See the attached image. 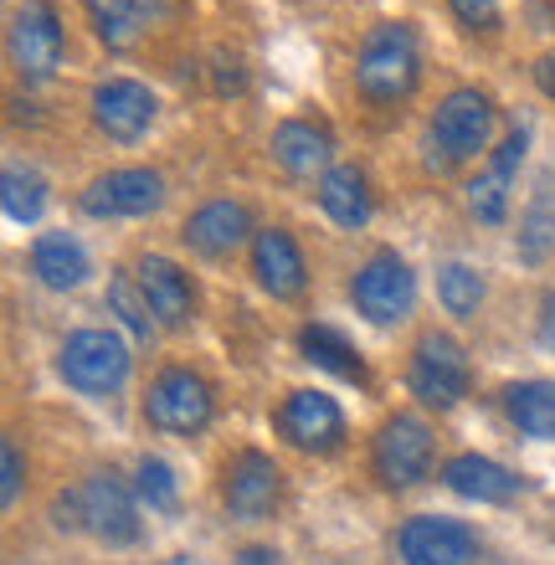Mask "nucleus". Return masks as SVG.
<instances>
[{"label":"nucleus","mask_w":555,"mask_h":565,"mask_svg":"<svg viewBox=\"0 0 555 565\" xmlns=\"http://www.w3.org/2000/svg\"><path fill=\"white\" fill-rule=\"evenodd\" d=\"M253 273H257V282H263L273 298H299L303 282H309L299 242L288 237L284 226L257 232V242H253Z\"/></svg>","instance_id":"nucleus-15"},{"label":"nucleus","mask_w":555,"mask_h":565,"mask_svg":"<svg viewBox=\"0 0 555 565\" xmlns=\"http://www.w3.org/2000/svg\"><path fill=\"white\" fill-rule=\"evenodd\" d=\"M350 298H355V309L371 324H396L417 303V278H412V268L396 253H375L361 263L355 282H350Z\"/></svg>","instance_id":"nucleus-5"},{"label":"nucleus","mask_w":555,"mask_h":565,"mask_svg":"<svg viewBox=\"0 0 555 565\" xmlns=\"http://www.w3.org/2000/svg\"><path fill=\"white\" fill-rule=\"evenodd\" d=\"M504 412L525 437L555 443V381H514L504 391Z\"/></svg>","instance_id":"nucleus-23"},{"label":"nucleus","mask_w":555,"mask_h":565,"mask_svg":"<svg viewBox=\"0 0 555 565\" xmlns=\"http://www.w3.org/2000/svg\"><path fill=\"white\" fill-rule=\"evenodd\" d=\"M247 232H253V216H247L242 201H206L201 211H191V222H185L181 237L191 242L201 257H226L247 242Z\"/></svg>","instance_id":"nucleus-16"},{"label":"nucleus","mask_w":555,"mask_h":565,"mask_svg":"<svg viewBox=\"0 0 555 565\" xmlns=\"http://www.w3.org/2000/svg\"><path fill=\"white\" fill-rule=\"evenodd\" d=\"M166 565H201L195 555H175V561H166Z\"/></svg>","instance_id":"nucleus-36"},{"label":"nucleus","mask_w":555,"mask_h":565,"mask_svg":"<svg viewBox=\"0 0 555 565\" xmlns=\"http://www.w3.org/2000/svg\"><path fill=\"white\" fill-rule=\"evenodd\" d=\"M154 93L135 77H108L93 88V124L104 129L108 139H119V145H135L145 129L154 124Z\"/></svg>","instance_id":"nucleus-14"},{"label":"nucleus","mask_w":555,"mask_h":565,"mask_svg":"<svg viewBox=\"0 0 555 565\" xmlns=\"http://www.w3.org/2000/svg\"><path fill=\"white\" fill-rule=\"evenodd\" d=\"M520 160H525V129H514V135L499 145L494 164H489L483 175H473V185H468V206H473L479 222L499 226L510 216V180H514V170H520Z\"/></svg>","instance_id":"nucleus-18"},{"label":"nucleus","mask_w":555,"mask_h":565,"mask_svg":"<svg viewBox=\"0 0 555 565\" xmlns=\"http://www.w3.org/2000/svg\"><path fill=\"white\" fill-rule=\"evenodd\" d=\"M88 15H93V31L108 46H129L139 36V26H145V11L135 0H88Z\"/></svg>","instance_id":"nucleus-28"},{"label":"nucleus","mask_w":555,"mask_h":565,"mask_svg":"<svg viewBox=\"0 0 555 565\" xmlns=\"http://www.w3.org/2000/svg\"><path fill=\"white\" fill-rule=\"evenodd\" d=\"M299 350H303V360H314V365H324V371L345 375V381H355V386H365V381H371V375H365V360L355 355L345 334H340V329H330V324H309V329H303Z\"/></svg>","instance_id":"nucleus-24"},{"label":"nucleus","mask_w":555,"mask_h":565,"mask_svg":"<svg viewBox=\"0 0 555 565\" xmlns=\"http://www.w3.org/2000/svg\"><path fill=\"white\" fill-rule=\"evenodd\" d=\"M0 201H6V216H11L15 226H31L46 206V180L36 175V170H6Z\"/></svg>","instance_id":"nucleus-26"},{"label":"nucleus","mask_w":555,"mask_h":565,"mask_svg":"<svg viewBox=\"0 0 555 565\" xmlns=\"http://www.w3.org/2000/svg\"><path fill=\"white\" fill-rule=\"evenodd\" d=\"M535 83H541V88L555 98V52H545V57L535 62Z\"/></svg>","instance_id":"nucleus-35"},{"label":"nucleus","mask_w":555,"mask_h":565,"mask_svg":"<svg viewBox=\"0 0 555 565\" xmlns=\"http://www.w3.org/2000/svg\"><path fill=\"white\" fill-rule=\"evenodd\" d=\"M145 417L170 437H195L211 422V386L185 365H170L145 391Z\"/></svg>","instance_id":"nucleus-3"},{"label":"nucleus","mask_w":555,"mask_h":565,"mask_svg":"<svg viewBox=\"0 0 555 565\" xmlns=\"http://www.w3.org/2000/svg\"><path fill=\"white\" fill-rule=\"evenodd\" d=\"M371 468L386 489H412V483H421L427 468H433V431H427V422L391 417L386 427L375 431Z\"/></svg>","instance_id":"nucleus-7"},{"label":"nucleus","mask_w":555,"mask_h":565,"mask_svg":"<svg viewBox=\"0 0 555 565\" xmlns=\"http://www.w3.org/2000/svg\"><path fill=\"white\" fill-rule=\"evenodd\" d=\"M442 483H448L452 493H463V499H479V504H504V499H514V489H520V478H514L504 462L479 458V452H458V458L442 468Z\"/></svg>","instance_id":"nucleus-19"},{"label":"nucleus","mask_w":555,"mask_h":565,"mask_svg":"<svg viewBox=\"0 0 555 565\" xmlns=\"http://www.w3.org/2000/svg\"><path fill=\"white\" fill-rule=\"evenodd\" d=\"M83 524L104 545H135L139 540V514H135V493L119 473H93L83 483Z\"/></svg>","instance_id":"nucleus-13"},{"label":"nucleus","mask_w":555,"mask_h":565,"mask_svg":"<svg viewBox=\"0 0 555 565\" xmlns=\"http://www.w3.org/2000/svg\"><path fill=\"white\" fill-rule=\"evenodd\" d=\"M551 247H555V195L535 191L525 222H520V257H525V263H545Z\"/></svg>","instance_id":"nucleus-27"},{"label":"nucleus","mask_w":555,"mask_h":565,"mask_svg":"<svg viewBox=\"0 0 555 565\" xmlns=\"http://www.w3.org/2000/svg\"><path fill=\"white\" fill-rule=\"evenodd\" d=\"M396 555L402 565H479V535L463 520L417 514L396 530Z\"/></svg>","instance_id":"nucleus-6"},{"label":"nucleus","mask_w":555,"mask_h":565,"mask_svg":"<svg viewBox=\"0 0 555 565\" xmlns=\"http://www.w3.org/2000/svg\"><path fill=\"white\" fill-rule=\"evenodd\" d=\"M62 21L57 11L46 6V0H26L21 11L11 15V62L15 73L26 77V83H46V77L62 67Z\"/></svg>","instance_id":"nucleus-8"},{"label":"nucleus","mask_w":555,"mask_h":565,"mask_svg":"<svg viewBox=\"0 0 555 565\" xmlns=\"http://www.w3.org/2000/svg\"><path fill=\"white\" fill-rule=\"evenodd\" d=\"M139 288H145V298H150L154 324H166V329L191 324L195 288L170 257H145V263H139Z\"/></svg>","instance_id":"nucleus-17"},{"label":"nucleus","mask_w":555,"mask_h":565,"mask_svg":"<svg viewBox=\"0 0 555 565\" xmlns=\"http://www.w3.org/2000/svg\"><path fill=\"white\" fill-rule=\"evenodd\" d=\"M452 11H458V21H468V26H494L499 21V0H448Z\"/></svg>","instance_id":"nucleus-31"},{"label":"nucleus","mask_w":555,"mask_h":565,"mask_svg":"<svg viewBox=\"0 0 555 565\" xmlns=\"http://www.w3.org/2000/svg\"><path fill=\"white\" fill-rule=\"evenodd\" d=\"M135 493H139V499H145L150 509L170 514V509L181 504V483H175V468H170L166 458H139V468H135Z\"/></svg>","instance_id":"nucleus-30"},{"label":"nucleus","mask_w":555,"mask_h":565,"mask_svg":"<svg viewBox=\"0 0 555 565\" xmlns=\"http://www.w3.org/2000/svg\"><path fill=\"white\" fill-rule=\"evenodd\" d=\"M57 365L67 386H77L83 396H114L129 381V344L114 329H77L62 344Z\"/></svg>","instance_id":"nucleus-2"},{"label":"nucleus","mask_w":555,"mask_h":565,"mask_svg":"<svg viewBox=\"0 0 555 565\" xmlns=\"http://www.w3.org/2000/svg\"><path fill=\"white\" fill-rule=\"evenodd\" d=\"M31 273H36L46 288L67 294V288H77V282L88 278V253H83V242L67 237V232H46V237H36V247H31Z\"/></svg>","instance_id":"nucleus-22"},{"label":"nucleus","mask_w":555,"mask_h":565,"mask_svg":"<svg viewBox=\"0 0 555 565\" xmlns=\"http://www.w3.org/2000/svg\"><path fill=\"white\" fill-rule=\"evenodd\" d=\"M0 462H6V483H0V499H6V509H11V504H15V493H21V473H26V468H21V452H15L11 443H6Z\"/></svg>","instance_id":"nucleus-32"},{"label":"nucleus","mask_w":555,"mask_h":565,"mask_svg":"<svg viewBox=\"0 0 555 565\" xmlns=\"http://www.w3.org/2000/svg\"><path fill=\"white\" fill-rule=\"evenodd\" d=\"M489 129H494V104L479 88H458L433 114V149H442V160H473L489 145Z\"/></svg>","instance_id":"nucleus-9"},{"label":"nucleus","mask_w":555,"mask_h":565,"mask_svg":"<svg viewBox=\"0 0 555 565\" xmlns=\"http://www.w3.org/2000/svg\"><path fill=\"white\" fill-rule=\"evenodd\" d=\"M437 298H442V309L452 319H473L483 303V278L468 263H442L437 268Z\"/></svg>","instance_id":"nucleus-25"},{"label":"nucleus","mask_w":555,"mask_h":565,"mask_svg":"<svg viewBox=\"0 0 555 565\" xmlns=\"http://www.w3.org/2000/svg\"><path fill=\"white\" fill-rule=\"evenodd\" d=\"M330 154H334L330 129H319L309 119H284L273 129V160L284 164L288 175H314V170L330 164Z\"/></svg>","instance_id":"nucleus-20"},{"label":"nucleus","mask_w":555,"mask_h":565,"mask_svg":"<svg viewBox=\"0 0 555 565\" xmlns=\"http://www.w3.org/2000/svg\"><path fill=\"white\" fill-rule=\"evenodd\" d=\"M541 344L555 350V294L545 298V309H541Z\"/></svg>","instance_id":"nucleus-34"},{"label":"nucleus","mask_w":555,"mask_h":565,"mask_svg":"<svg viewBox=\"0 0 555 565\" xmlns=\"http://www.w3.org/2000/svg\"><path fill=\"white\" fill-rule=\"evenodd\" d=\"M319 206H324V216H330L334 226H365L371 222V185H365V170H355V164H334V170H324V180H319Z\"/></svg>","instance_id":"nucleus-21"},{"label":"nucleus","mask_w":555,"mask_h":565,"mask_svg":"<svg viewBox=\"0 0 555 565\" xmlns=\"http://www.w3.org/2000/svg\"><path fill=\"white\" fill-rule=\"evenodd\" d=\"M406 386L421 406H437L448 412L468 396V360L463 344L448 340V334H421L417 355H412V371H406Z\"/></svg>","instance_id":"nucleus-4"},{"label":"nucleus","mask_w":555,"mask_h":565,"mask_svg":"<svg viewBox=\"0 0 555 565\" xmlns=\"http://www.w3.org/2000/svg\"><path fill=\"white\" fill-rule=\"evenodd\" d=\"M273 422L299 452H334L345 443V412L324 391H288V402L278 406Z\"/></svg>","instance_id":"nucleus-11"},{"label":"nucleus","mask_w":555,"mask_h":565,"mask_svg":"<svg viewBox=\"0 0 555 565\" xmlns=\"http://www.w3.org/2000/svg\"><path fill=\"white\" fill-rule=\"evenodd\" d=\"M222 499L232 509V520H268L273 509H278V499H284V468L268 452L242 447L237 458L226 462Z\"/></svg>","instance_id":"nucleus-10"},{"label":"nucleus","mask_w":555,"mask_h":565,"mask_svg":"<svg viewBox=\"0 0 555 565\" xmlns=\"http://www.w3.org/2000/svg\"><path fill=\"white\" fill-rule=\"evenodd\" d=\"M108 309L119 313V324L135 334V340H150L154 329V313H150V298H145V288H139L135 278H108Z\"/></svg>","instance_id":"nucleus-29"},{"label":"nucleus","mask_w":555,"mask_h":565,"mask_svg":"<svg viewBox=\"0 0 555 565\" xmlns=\"http://www.w3.org/2000/svg\"><path fill=\"white\" fill-rule=\"evenodd\" d=\"M417 36L406 21H381L365 31L361 57H355V83L371 104H396L417 88Z\"/></svg>","instance_id":"nucleus-1"},{"label":"nucleus","mask_w":555,"mask_h":565,"mask_svg":"<svg viewBox=\"0 0 555 565\" xmlns=\"http://www.w3.org/2000/svg\"><path fill=\"white\" fill-rule=\"evenodd\" d=\"M160 201H166V180L154 170H139V164L108 170L83 191V211L98 222L104 216H150V211H160Z\"/></svg>","instance_id":"nucleus-12"},{"label":"nucleus","mask_w":555,"mask_h":565,"mask_svg":"<svg viewBox=\"0 0 555 565\" xmlns=\"http://www.w3.org/2000/svg\"><path fill=\"white\" fill-rule=\"evenodd\" d=\"M232 565H278V551H268V545H247V551H237Z\"/></svg>","instance_id":"nucleus-33"}]
</instances>
